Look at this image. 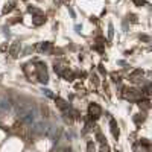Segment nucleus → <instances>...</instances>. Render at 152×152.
Segmentation results:
<instances>
[{"mask_svg": "<svg viewBox=\"0 0 152 152\" xmlns=\"http://www.w3.org/2000/svg\"><path fill=\"white\" fill-rule=\"evenodd\" d=\"M88 113H90V116L93 117V119H97L99 116H100V107L99 105H96V104H91L90 105V108H88Z\"/></svg>", "mask_w": 152, "mask_h": 152, "instance_id": "1", "label": "nucleus"}, {"mask_svg": "<svg viewBox=\"0 0 152 152\" xmlns=\"http://www.w3.org/2000/svg\"><path fill=\"white\" fill-rule=\"evenodd\" d=\"M111 132H113V135L116 138L119 137V126H117V122L114 119H111Z\"/></svg>", "mask_w": 152, "mask_h": 152, "instance_id": "2", "label": "nucleus"}, {"mask_svg": "<svg viewBox=\"0 0 152 152\" xmlns=\"http://www.w3.org/2000/svg\"><path fill=\"white\" fill-rule=\"evenodd\" d=\"M94 148H93V143H88V152H93Z\"/></svg>", "mask_w": 152, "mask_h": 152, "instance_id": "3", "label": "nucleus"}, {"mask_svg": "<svg viewBox=\"0 0 152 152\" xmlns=\"http://www.w3.org/2000/svg\"><path fill=\"white\" fill-rule=\"evenodd\" d=\"M100 152H108V146L104 145V146H102V151H100Z\"/></svg>", "mask_w": 152, "mask_h": 152, "instance_id": "4", "label": "nucleus"}, {"mask_svg": "<svg viewBox=\"0 0 152 152\" xmlns=\"http://www.w3.org/2000/svg\"><path fill=\"white\" fill-rule=\"evenodd\" d=\"M134 2H135L137 5H142V3H145V0H134Z\"/></svg>", "mask_w": 152, "mask_h": 152, "instance_id": "5", "label": "nucleus"}]
</instances>
